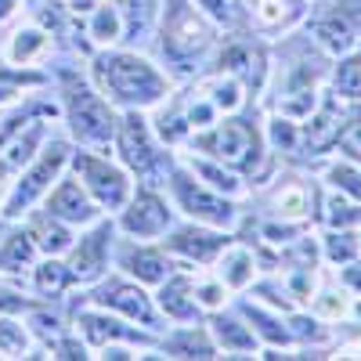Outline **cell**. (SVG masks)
<instances>
[{
	"mask_svg": "<svg viewBox=\"0 0 361 361\" xmlns=\"http://www.w3.org/2000/svg\"><path fill=\"white\" fill-rule=\"evenodd\" d=\"M246 314L253 318V325H257V333L264 336V340H271V343H293V333H289V329H282L275 318H267L260 307H253V304H246Z\"/></svg>",
	"mask_w": 361,
	"mask_h": 361,
	"instance_id": "27",
	"label": "cell"
},
{
	"mask_svg": "<svg viewBox=\"0 0 361 361\" xmlns=\"http://www.w3.org/2000/svg\"><path fill=\"white\" fill-rule=\"evenodd\" d=\"M343 282H347L350 289H361V264H354V260H350V264L343 267Z\"/></svg>",
	"mask_w": 361,
	"mask_h": 361,
	"instance_id": "41",
	"label": "cell"
},
{
	"mask_svg": "<svg viewBox=\"0 0 361 361\" xmlns=\"http://www.w3.org/2000/svg\"><path fill=\"white\" fill-rule=\"evenodd\" d=\"M66 105H69V119H73V130L80 141H90V145H105L112 137V112L105 109V102L87 90L80 80H66Z\"/></svg>",
	"mask_w": 361,
	"mask_h": 361,
	"instance_id": "5",
	"label": "cell"
},
{
	"mask_svg": "<svg viewBox=\"0 0 361 361\" xmlns=\"http://www.w3.org/2000/svg\"><path fill=\"white\" fill-rule=\"evenodd\" d=\"M47 209H51V217H62V221H90V214H94L76 180H62L58 192L51 195Z\"/></svg>",
	"mask_w": 361,
	"mask_h": 361,
	"instance_id": "16",
	"label": "cell"
},
{
	"mask_svg": "<svg viewBox=\"0 0 361 361\" xmlns=\"http://www.w3.org/2000/svg\"><path fill=\"white\" fill-rule=\"evenodd\" d=\"M214 333H217V340L224 343V350H253V347H257V340H253L250 329H243V325L231 322V318H214Z\"/></svg>",
	"mask_w": 361,
	"mask_h": 361,
	"instance_id": "23",
	"label": "cell"
},
{
	"mask_svg": "<svg viewBox=\"0 0 361 361\" xmlns=\"http://www.w3.org/2000/svg\"><path fill=\"white\" fill-rule=\"evenodd\" d=\"M221 66L231 76H243L246 87H260L264 83V51L253 44H235L221 54Z\"/></svg>",
	"mask_w": 361,
	"mask_h": 361,
	"instance_id": "13",
	"label": "cell"
},
{
	"mask_svg": "<svg viewBox=\"0 0 361 361\" xmlns=\"http://www.w3.org/2000/svg\"><path fill=\"white\" fill-rule=\"evenodd\" d=\"M116 29H119V18L112 8H102L98 18H94V37L98 40H116Z\"/></svg>",
	"mask_w": 361,
	"mask_h": 361,
	"instance_id": "37",
	"label": "cell"
},
{
	"mask_svg": "<svg viewBox=\"0 0 361 361\" xmlns=\"http://www.w3.org/2000/svg\"><path fill=\"white\" fill-rule=\"evenodd\" d=\"M29 260H33V243H29V235H11L4 253H0V267H4V271H18Z\"/></svg>",
	"mask_w": 361,
	"mask_h": 361,
	"instance_id": "26",
	"label": "cell"
},
{
	"mask_svg": "<svg viewBox=\"0 0 361 361\" xmlns=\"http://www.w3.org/2000/svg\"><path fill=\"white\" fill-rule=\"evenodd\" d=\"M343 119H347V112L340 109V94H333V98H329V102L311 116V123L296 134V148H300L304 156H318V152H325V148H333V145L340 141Z\"/></svg>",
	"mask_w": 361,
	"mask_h": 361,
	"instance_id": "6",
	"label": "cell"
},
{
	"mask_svg": "<svg viewBox=\"0 0 361 361\" xmlns=\"http://www.w3.org/2000/svg\"><path fill=\"white\" fill-rule=\"evenodd\" d=\"M163 307L173 318H195V296H192V282L188 279H170L163 289Z\"/></svg>",
	"mask_w": 361,
	"mask_h": 361,
	"instance_id": "18",
	"label": "cell"
},
{
	"mask_svg": "<svg viewBox=\"0 0 361 361\" xmlns=\"http://www.w3.org/2000/svg\"><path fill=\"white\" fill-rule=\"evenodd\" d=\"M325 257L333 264H350L357 257V243L347 235V231H329L325 235Z\"/></svg>",
	"mask_w": 361,
	"mask_h": 361,
	"instance_id": "28",
	"label": "cell"
},
{
	"mask_svg": "<svg viewBox=\"0 0 361 361\" xmlns=\"http://www.w3.org/2000/svg\"><path fill=\"white\" fill-rule=\"evenodd\" d=\"M224 246H228L224 235H209V231H195V228L177 231V235L170 238V250H173V253H185L188 260H214Z\"/></svg>",
	"mask_w": 361,
	"mask_h": 361,
	"instance_id": "14",
	"label": "cell"
},
{
	"mask_svg": "<svg viewBox=\"0 0 361 361\" xmlns=\"http://www.w3.org/2000/svg\"><path fill=\"white\" fill-rule=\"evenodd\" d=\"M199 170L209 177V185H217V188H224V192H238V180H235L231 173H224V170H214V166H202V163H199Z\"/></svg>",
	"mask_w": 361,
	"mask_h": 361,
	"instance_id": "39",
	"label": "cell"
},
{
	"mask_svg": "<svg viewBox=\"0 0 361 361\" xmlns=\"http://www.w3.org/2000/svg\"><path fill=\"white\" fill-rule=\"evenodd\" d=\"M221 296H224L221 286H202V289H199V300H202V304H209V307L221 304Z\"/></svg>",
	"mask_w": 361,
	"mask_h": 361,
	"instance_id": "40",
	"label": "cell"
},
{
	"mask_svg": "<svg viewBox=\"0 0 361 361\" xmlns=\"http://www.w3.org/2000/svg\"><path fill=\"white\" fill-rule=\"evenodd\" d=\"M206 47H209L206 22L185 4V0H170L166 22H163V54L173 58L180 69H192V62Z\"/></svg>",
	"mask_w": 361,
	"mask_h": 361,
	"instance_id": "2",
	"label": "cell"
},
{
	"mask_svg": "<svg viewBox=\"0 0 361 361\" xmlns=\"http://www.w3.org/2000/svg\"><path fill=\"white\" fill-rule=\"evenodd\" d=\"M336 145H343L350 156H361V112L357 116H350V123H343V130H340V141Z\"/></svg>",
	"mask_w": 361,
	"mask_h": 361,
	"instance_id": "34",
	"label": "cell"
},
{
	"mask_svg": "<svg viewBox=\"0 0 361 361\" xmlns=\"http://www.w3.org/2000/svg\"><path fill=\"white\" fill-rule=\"evenodd\" d=\"M123 264H127V271H134V275H137V279H145V282H163V279H166V260H163L159 253L130 250Z\"/></svg>",
	"mask_w": 361,
	"mask_h": 361,
	"instance_id": "20",
	"label": "cell"
},
{
	"mask_svg": "<svg viewBox=\"0 0 361 361\" xmlns=\"http://www.w3.org/2000/svg\"><path fill=\"white\" fill-rule=\"evenodd\" d=\"M300 8L293 4V0H260V8H257V18L264 25H286Z\"/></svg>",
	"mask_w": 361,
	"mask_h": 361,
	"instance_id": "30",
	"label": "cell"
},
{
	"mask_svg": "<svg viewBox=\"0 0 361 361\" xmlns=\"http://www.w3.org/2000/svg\"><path fill=\"white\" fill-rule=\"evenodd\" d=\"M199 4L214 15L217 22H235L238 18V0H199Z\"/></svg>",
	"mask_w": 361,
	"mask_h": 361,
	"instance_id": "36",
	"label": "cell"
},
{
	"mask_svg": "<svg viewBox=\"0 0 361 361\" xmlns=\"http://www.w3.org/2000/svg\"><path fill=\"white\" fill-rule=\"evenodd\" d=\"M29 238H37V246L47 250V253L69 246V231H66L62 224H54L51 217H37V221H33V235H29Z\"/></svg>",
	"mask_w": 361,
	"mask_h": 361,
	"instance_id": "25",
	"label": "cell"
},
{
	"mask_svg": "<svg viewBox=\"0 0 361 361\" xmlns=\"http://www.w3.org/2000/svg\"><path fill=\"white\" fill-rule=\"evenodd\" d=\"M73 275L62 267V264H44L40 271H37V286L44 289V293H58V289H66V282H69Z\"/></svg>",
	"mask_w": 361,
	"mask_h": 361,
	"instance_id": "32",
	"label": "cell"
},
{
	"mask_svg": "<svg viewBox=\"0 0 361 361\" xmlns=\"http://www.w3.org/2000/svg\"><path fill=\"white\" fill-rule=\"evenodd\" d=\"M311 37L322 44V51L329 54H347L357 44L361 33V0H336V4L322 8L311 22Z\"/></svg>",
	"mask_w": 361,
	"mask_h": 361,
	"instance_id": "4",
	"label": "cell"
},
{
	"mask_svg": "<svg viewBox=\"0 0 361 361\" xmlns=\"http://www.w3.org/2000/svg\"><path fill=\"white\" fill-rule=\"evenodd\" d=\"M109 238H112V224H102L94 235H87L80 250L73 253V267H69V275L76 279H98L102 275V267H105V250H109Z\"/></svg>",
	"mask_w": 361,
	"mask_h": 361,
	"instance_id": "10",
	"label": "cell"
},
{
	"mask_svg": "<svg viewBox=\"0 0 361 361\" xmlns=\"http://www.w3.org/2000/svg\"><path fill=\"white\" fill-rule=\"evenodd\" d=\"M173 192H177L180 206H185L192 217H202L209 224H231V217H235V206L228 199L209 195L206 188L195 185L188 173H173Z\"/></svg>",
	"mask_w": 361,
	"mask_h": 361,
	"instance_id": "7",
	"label": "cell"
},
{
	"mask_svg": "<svg viewBox=\"0 0 361 361\" xmlns=\"http://www.w3.org/2000/svg\"><path fill=\"white\" fill-rule=\"evenodd\" d=\"M66 163V145H51L47 152H44V159L29 170V177L22 180V185L15 188V195L8 199V214H22V206H29L44 188H47V180L58 173V166Z\"/></svg>",
	"mask_w": 361,
	"mask_h": 361,
	"instance_id": "8",
	"label": "cell"
},
{
	"mask_svg": "<svg viewBox=\"0 0 361 361\" xmlns=\"http://www.w3.org/2000/svg\"><path fill=\"white\" fill-rule=\"evenodd\" d=\"M199 148L214 152L221 163L243 170V173L257 170V163H260V134L246 119H224L217 130L199 137Z\"/></svg>",
	"mask_w": 361,
	"mask_h": 361,
	"instance_id": "3",
	"label": "cell"
},
{
	"mask_svg": "<svg viewBox=\"0 0 361 361\" xmlns=\"http://www.w3.org/2000/svg\"><path fill=\"white\" fill-rule=\"evenodd\" d=\"M40 47H44V33H18V40H15V47H11V58L25 62V58H33Z\"/></svg>",
	"mask_w": 361,
	"mask_h": 361,
	"instance_id": "35",
	"label": "cell"
},
{
	"mask_svg": "<svg viewBox=\"0 0 361 361\" xmlns=\"http://www.w3.org/2000/svg\"><path fill=\"white\" fill-rule=\"evenodd\" d=\"M119 145H123V156L134 170L148 173L156 166V152H152V145H148V130H145V119L137 116H127L123 119V127H119Z\"/></svg>",
	"mask_w": 361,
	"mask_h": 361,
	"instance_id": "12",
	"label": "cell"
},
{
	"mask_svg": "<svg viewBox=\"0 0 361 361\" xmlns=\"http://www.w3.org/2000/svg\"><path fill=\"white\" fill-rule=\"evenodd\" d=\"M22 350H25L22 329H15L11 322H0V354H22Z\"/></svg>",
	"mask_w": 361,
	"mask_h": 361,
	"instance_id": "33",
	"label": "cell"
},
{
	"mask_svg": "<svg viewBox=\"0 0 361 361\" xmlns=\"http://www.w3.org/2000/svg\"><path fill=\"white\" fill-rule=\"evenodd\" d=\"M76 170L87 177L90 192H94L105 206H119V202L127 199V177L119 173L116 166H109V163H102L94 156H80L76 159Z\"/></svg>",
	"mask_w": 361,
	"mask_h": 361,
	"instance_id": "9",
	"label": "cell"
},
{
	"mask_svg": "<svg viewBox=\"0 0 361 361\" xmlns=\"http://www.w3.org/2000/svg\"><path fill=\"white\" fill-rule=\"evenodd\" d=\"M22 83H40V76H18V73H8L0 69V102H8Z\"/></svg>",
	"mask_w": 361,
	"mask_h": 361,
	"instance_id": "38",
	"label": "cell"
},
{
	"mask_svg": "<svg viewBox=\"0 0 361 361\" xmlns=\"http://www.w3.org/2000/svg\"><path fill=\"white\" fill-rule=\"evenodd\" d=\"M123 228L130 235H159L166 228V206L152 195V192H137L134 206L127 209Z\"/></svg>",
	"mask_w": 361,
	"mask_h": 361,
	"instance_id": "11",
	"label": "cell"
},
{
	"mask_svg": "<svg viewBox=\"0 0 361 361\" xmlns=\"http://www.w3.org/2000/svg\"><path fill=\"white\" fill-rule=\"evenodd\" d=\"M170 350L180 354V357H214V343H209L202 333H180L170 343Z\"/></svg>",
	"mask_w": 361,
	"mask_h": 361,
	"instance_id": "29",
	"label": "cell"
},
{
	"mask_svg": "<svg viewBox=\"0 0 361 361\" xmlns=\"http://www.w3.org/2000/svg\"><path fill=\"white\" fill-rule=\"evenodd\" d=\"M94 4H98V0H73V8H76V11H90Z\"/></svg>",
	"mask_w": 361,
	"mask_h": 361,
	"instance_id": "43",
	"label": "cell"
},
{
	"mask_svg": "<svg viewBox=\"0 0 361 361\" xmlns=\"http://www.w3.org/2000/svg\"><path fill=\"white\" fill-rule=\"evenodd\" d=\"M325 221L333 224V228H354V224H361V202H350L343 195H329Z\"/></svg>",
	"mask_w": 361,
	"mask_h": 361,
	"instance_id": "24",
	"label": "cell"
},
{
	"mask_svg": "<svg viewBox=\"0 0 361 361\" xmlns=\"http://www.w3.org/2000/svg\"><path fill=\"white\" fill-rule=\"evenodd\" d=\"M221 279H224L228 286H246V282L253 279V253H246V250H231V253H228V246H224Z\"/></svg>",
	"mask_w": 361,
	"mask_h": 361,
	"instance_id": "21",
	"label": "cell"
},
{
	"mask_svg": "<svg viewBox=\"0 0 361 361\" xmlns=\"http://www.w3.org/2000/svg\"><path fill=\"white\" fill-rule=\"evenodd\" d=\"M336 94L340 98H350V102H361V54H343L340 66H336Z\"/></svg>",
	"mask_w": 361,
	"mask_h": 361,
	"instance_id": "19",
	"label": "cell"
},
{
	"mask_svg": "<svg viewBox=\"0 0 361 361\" xmlns=\"http://www.w3.org/2000/svg\"><path fill=\"white\" fill-rule=\"evenodd\" d=\"M357 314H361V300H357Z\"/></svg>",
	"mask_w": 361,
	"mask_h": 361,
	"instance_id": "44",
	"label": "cell"
},
{
	"mask_svg": "<svg viewBox=\"0 0 361 361\" xmlns=\"http://www.w3.org/2000/svg\"><path fill=\"white\" fill-rule=\"evenodd\" d=\"M98 80L116 102H127V105H148V102L166 94V83L156 76V69L145 66L141 58H130V54L102 58Z\"/></svg>",
	"mask_w": 361,
	"mask_h": 361,
	"instance_id": "1",
	"label": "cell"
},
{
	"mask_svg": "<svg viewBox=\"0 0 361 361\" xmlns=\"http://www.w3.org/2000/svg\"><path fill=\"white\" fill-rule=\"evenodd\" d=\"M98 304H105V307H119V311H127L130 318H141V322H152V307H148V300L134 289V286H105L98 296Z\"/></svg>",
	"mask_w": 361,
	"mask_h": 361,
	"instance_id": "17",
	"label": "cell"
},
{
	"mask_svg": "<svg viewBox=\"0 0 361 361\" xmlns=\"http://www.w3.org/2000/svg\"><path fill=\"white\" fill-rule=\"evenodd\" d=\"M318 307H322V311H329V314H343V300H333V293H322Z\"/></svg>",
	"mask_w": 361,
	"mask_h": 361,
	"instance_id": "42",
	"label": "cell"
},
{
	"mask_svg": "<svg viewBox=\"0 0 361 361\" xmlns=\"http://www.w3.org/2000/svg\"><path fill=\"white\" fill-rule=\"evenodd\" d=\"M311 188L307 185H300V180H293V185H286L282 192H279V214L282 217H304L307 209H311Z\"/></svg>",
	"mask_w": 361,
	"mask_h": 361,
	"instance_id": "22",
	"label": "cell"
},
{
	"mask_svg": "<svg viewBox=\"0 0 361 361\" xmlns=\"http://www.w3.org/2000/svg\"><path fill=\"white\" fill-rule=\"evenodd\" d=\"M329 180H333L340 192H350L361 202V170H354L350 163H336V166H329Z\"/></svg>",
	"mask_w": 361,
	"mask_h": 361,
	"instance_id": "31",
	"label": "cell"
},
{
	"mask_svg": "<svg viewBox=\"0 0 361 361\" xmlns=\"http://www.w3.org/2000/svg\"><path fill=\"white\" fill-rule=\"evenodd\" d=\"M314 109V73L311 69H296L286 83V94H282V112L293 119H304Z\"/></svg>",
	"mask_w": 361,
	"mask_h": 361,
	"instance_id": "15",
	"label": "cell"
}]
</instances>
